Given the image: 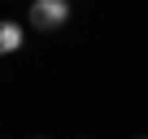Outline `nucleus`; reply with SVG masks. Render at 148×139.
I'll return each mask as SVG.
<instances>
[{
	"label": "nucleus",
	"mask_w": 148,
	"mask_h": 139,
	"mask_svg": "<svg viewBox=\"0 0 148 139\" xmlns=\"http://www.w3.org/2000/svg\"><path fill=\"white\" fill-rule=\"evenodd\" d=\"M18 48H22V26L18 22H0V57L18 52Z\"/></svg>",
	"instance_id": "nucleus-2"
},
{
	"label": "nucleus",
	"mask_w": 148,
	"mask_h": 139,
	"mask_svg": "<svg viewBox=\"0 0 148 139\" xmlns=\"http://www.w3.org/2000/svg\"><path fill=\"white\" fill-rule=\"evenodd\" d=\"M70 22V5L65 0H35L31 5V26L35 31H57Z\"/></svg>",
	"instance_id": "nucleus-1"
}]
</instances>
